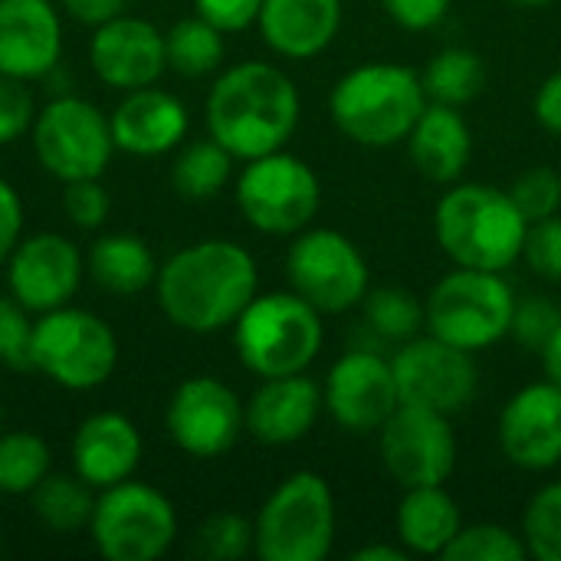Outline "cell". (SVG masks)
Here are the masks:
<instances>
[{
	"label": "cell",
	"instance_id": "cell-1",
	"mask_svg": "<svg viewBox=\"0 0 561 561\" xmlns=\"http://www.w3.org/2000/svg\"><path fill=\"white\" fill-rule=\"evenodd\" d=\"M161 312L184 332L214 335L240 319L260 286L256 260L233 240L178 250L154 276Z\"/></svg>",
	"mask_w": 561,
	"mask_h": 561
},
{
	"label": "cell",
	"instance_id": "cell-2",
	"mask_svg": "<svg viewBox=\"0 0 561 561\" xmlns=\"http://www.w3.org/2000/svg\"><path fill=\"white\" fill-rule=\"evenodd\" d=\"M299 89L270 62H237L207 95V131L233 158H260L286 148L299 125Z\"/></svg>",
	"mask_w": 561,
	"mask_h": 561
},
{
	"label": "cell",
	"instance_id": "cell-3",
	"mask_svg": "<svg viewBox=\"0 0 561 561\" xmlns=\"http://www.w3.org/2000/svg\"><path fill=\"white\" fill-rule=\"evenodd\" d=\"M427 102L421 72L401 62H365L335 82L329 112L335 128L362 148H391L411 135Z\"/></svg>",
	"mask_w": 561,
	"mask_h": 561
},
{
	"label": "cell",
	"instance_id": "cell-4",
	"mask_svg": "<svg viewBox=\"0 0 561 561\" xmlns=\"http://www.w3.org/2000/svg\"><path fill=\"white\" fill-rule=\"evenodd\" d=\"M434 233L457 266L503 273L523 256L529 220L519 214L510 191L493 184H454L437 204Z\"/></svg>",
	"mask_w": 561,
	"mask_h": 561
},
{
	"label": "cell",
	"instance_id": "cell-5",
	"mask_svg": "<svg viewBox=\"0 0 561 561\" xmlns=\"http://www.w3.org/2000/svg\"><path fill=\"white\" fill-rule=\"evenodd\" d=\"M325 342L322 312L299 293H263L233 322V345L247 371L256 378H283L306 371Z\"/></svg>",
	"mask_w": 561,
	"mask_h": 561
},
{
	"label": "cell",
	"instance_id": "cell-6",
	"mask_svg": "<svg viewBox=\"0 0 561 561\" xmlns=\"http://www.w3.org/2000/svg\"><path fill=\"white\" fill-rule=\"evenodd\" d=\"M335 542V496L329 483L299 470L260 506L253 549L263 561H322Z\"/></svg>",
	"mask_w": 561,
	"mask_h": 561
},
{
	"label": "cell",
	"instance_id": "cell-7",
	"mask_svg": "<svg viewBox=\"0 0 561 561\" xmlns=\"http://www.w3.org/2000/svg\"><path fill=\"white\" fill-rule=\"evenodd\" d=\"M118 342L105 319L85 309L59 306L39 312L30 335V368L66 391H92L112 378Z\"/></svg>",
	"mask_w": 561,
	"mask_h": 561
},
{
	"label": "cell",
	"instance_id": "cell-8",
	"mask_svg": "<svg viewBox=\"0 0 561 561\" xmlns=\"http://www.w3.org/2000/svg\"><path fill=\"white\" fill-rule=\"evenodd\" d=\"M424 306L431 335L467 352H483L510 335L516 293L503 273L457 266L431 289Z\"/></svg>",
	"mask_w": 561,
	"mask_h": 561
},
{
	"label": "cell",
	"instance_id": "cell-9",
	"mask_svg": "<svg viewBox=\"0 0 561 561\" xmlns=\"http://www.w3.org/2000/svg\"><path fill=\"white\" fill-rule=\"evenodd\" d=\"M322 204V187L316 171L289 154L270 151L250 158L237 178V207L250 227L270 237H293L302 233Z\"/></svg>",
	"mask_w": 561,
	"mask_h": 561
},
{
	"label": "cell",
	"instance_id": "cell-10",
	"mask_svg": "<svg viewBox=\"0 0 561 561\" xmlns=\"http://www.w3.org/2000/svg\"><path fill=\"white\" fill-rule=\"evenodd\" d=\"M89 536L108 561H154L171 549L178 516L161 490L122 480L95 500Z\"/></svg>",
	"mask_w": 561,
	"mask_h": 561
},
{
	"label": "cell",
	"instance_id": "cell-11",
	"mask_svg": "<svg viewBox=\"0 0 561 561\" xmlns=\"http://www.w3.org/2000/svg\"><path fill=\"white\" fill-rule=\"evenodd\" d=\"M286 276L293 293H299L322 316H339L368 296V263L362 250L339 230H302L286 253Z\"/></svg>",
	"mask_w": 561,
	"mask_h": 561
},
{
	"label": "cell",
	"instance_id": "cell-12",
	"mask_svg": "<svg viewBox=\"0 0 561 561\" xmlns=\"http://www.w3.org/2000/svg\"><path fill=\"white\" fill-rule=\"evenodd\" d=\"M33 151L46 174L66 181L102 178L112 161L115 138L108 118L85 99H53L33 118Z\"/></svg>",
	"mask_w": 561,
	"mask_h": 561
},
{
	"label": "cell",
	"instance_id": "cell-13",
	"mask_svg": "<svg viewBox=\"0 0 561 561\" xmlns=\"http://www.w3.org/2000/svg\"><path fill=\"white\" fill-rule=\"evenodd\" d=\"M378 437L385 470L401 490L444 486L457 470V434L440 411L398 404Z\"/></svg>",
	"mask_w": 561,
	"mask_h": 561
},
{
	"label": "cell",
	"instance_id": "cell-14",
	"mask_svg": "<svg viewBox=\"0 0 561 561\" xmlns=\"http://www.w3.org/2000/svg\"><path fill=\"white\" fill-rule=\"evenodd\" d=\"M391 368L401 404L431 408L447 417L460 414L473 401L480 381L473 352L457 348L437 335H414L401 342Z\"/></svg>",
	"mask_w": 561,
	"mask_h": 561
},
{
	"label": "cell",
	"instance_id": "cell-15",
	"mask_svg": "<svg viewBox=\"0 0 561 561\" xmlns=\"http://www.w3.org/2000/svg\"><path fill=\"white\" fill-rule=\"evenodd\" d=\"M168 437L191 457L210 460L227 454L247 431V411L233 388L197 375L178 385L164 414Z\"/></svg>",
	"mask_w": 561,
	"mask_h": 561
},
{
	"label": "cell",
	"instance_id": "cell-16",
	"mask_svg": "<svg viewBox=\"0 0 561 561\" xmlns=\"http://www.w3.org/2000/svg\"><path fill=\"white\" fill-rule=\"evenodd\" d=\"M322 398L332 421L348 434H378L401 404L391 358L375 352H345L332 365Z\"/></svg>",
	"mask_w": 561,
	"mask_h": 561
},
{
	"label": "cell",
	"instance_id": "cell-17",
	"mask_svg": "<svg viewBox=\"0 0 561 561\" xmlns=\"http://www.w3.org/2000/svg\"><path fill=\"white\" fill-rule=\"evenodd\" d=\"M10 296L26 312H49L69 306L82 283V256L62 233H36L13 247L7 256Z\"/></svg>",
	"mask_w": 561,
	"mask_h": 561
},
{
	"label": "cell",
	"instance_id": "cell-18",
	"mask_svg": "<svg viewBox=\"0 0 561 561\" xmlns=\"http://www.w3.org/2000/svg\"><path fill=\"white\" fill-rule=\"evenodd\" d=\"M500 450L519 470H552L561 463V388L536 381L519 388L500 414Z\"/></svg>",
	"mask_w": 561,
	"mask_h": 561
},
{
	"label": "cell",
	"instance_id": "cell-19",
	"mask_svg": "<svg viewBox=\"0 0 561 561\" xmlns=\"http://www.w3.org/2000/svg\"><path fill=\"white\" fill-rule=\"evenodd\" d=\"M89 62L92 72L112 89L131 92L141 85H154L158 76L168 69L164 33H158V26L148 20L122 13L95 26L89 43Z\"/></svg>",
	"mask_w": 561,
	"mask_h": 561
},
{
	"label": "cell",
	"instance_id": "cell-20",
	"mask_svg": "<svg viewBox=\"0 0 561 561\" xmlns=\"http://www.w3.org/2000/svg\"><path fill=\"white\" fill-rule=\"evenodd\" d=\"M62 23L49 0H0V76L33 82L56 69Z\"/></svg>",
	"mask_w": 561,
	"mask_h": 561
},
{
	"label": "cell",
	"instance_id": "cell-21",
	"mask_svg": "<svg viewBox=\"0 0 561 561\" xmlns=\"http://www.w3.org/2000/svg\"><path fill=\"white\" fill-rule=\"evenodd\" d=\"M322 404H325L322 388L312 378H306V371L283 375V378H263V385L243 404L247 434L266 447L296 444L316 427Z\"/></svg>",
	"mask_w": 561,
	"mask_h": 561
},
{
	"label": "cell",
	"instance_id": "cell-22",
	"mask_svg": "<svg viewBox=\"0 0 561 561\" xmlns=\"http://www.w3.org/2000/svg\"><path fill=\"white\" fill-rule=\"evenodd\" d=\"M141 460V434L118 411H99L85 417L72 440V470L92 490H108L131 480Z\"/></svg>",
	"mask_w": 561,
	"mask_h": 561
},
{
	"label": "cell",
	"instance_id": "cell-23",
	"mask_svg": "<svg viewBox=\"0 0 561 561\" xmlns=\"http://www.w3.org/2000/svg\"><path fill=\"white\" fill-rule=\"evenodd\" d=\"M108 125L115 148L138 158H154L181 145L187 135V108L178 95L141 85L118 102V108L108 115Z\"/></svg>",
	"mask_w": 561,
	"mask_h": 561
},
{
	"label": "cell",
	"instance_id": "cell-24",
	"mask_svg": "<svg viewBox=\"0 0 561 561\" xmlns=\"http://www.w3.org/2000/svg\"><path fill=\"white\" fill-rule=\"evenodd\" d=\"M263 43L286 59H312L342 26V0H263L256 20Z\"/></svg>",
	"mask_w": 561,
	"mask_h": 561
},
{
	"label": "cell",
	"instance_id": "cell-25",
	"mask_svg": "<svg viewBox=\"0 0 561 561\" xmlns=\"http://www.w3.org/2000/svg\"><path fill=\"white\" fill-rule=\"evenodd\" d=\"M404 141L417 174L434 184H457L473 154L470 125L454 105L440 102H427Z\"/></svg>",
	"mask_w": 561,
	"mask_h": 561
},
{
	"label": "cell",
	"instance_id": "cell-26",
	"mask_svg": "<svg viewBox=\"0 0 561 561\" xmlns=\"http://www.w3.org/2000/svg\"><path fill=\"white\" fill-rule=\"evenodd\" d=\"M394 529L411 556H440L463 529L460 503L444 486H411L398 503Z\"/></svg>",
	"mask_w": 561,
	"mask_h": 561
},
{
	"label": "cell",
	"instance_id": "cell-27",
	"mask_svg": "<svg viewBox=\"0 0 561 561\" xmlns=\"http://www.w3.org/2000/svg\"><path fill=\"white\" fill-rule=\"evenodd\" d=\"M89 273L102 289L118 293V296H135L154 283L158 266H154V253L148 250L141 237L108 233L92 243Z\"/></svg>",
	"mask_w": 561,
	"mask_h": 561
},
{
	"label": "cell",
	"instance_id": "cell-28",
	"mask_svg": "<svg viewBox=\"0 0 561 561\" xmlns=\"http://www.w3.org/2000/svg\"><path fill=\"white\" fill-rule=\"evenodd\" d=\"M421 82H424V92H427L431 102L460 108V105L473 102L483 92V85H486V66H483V59L473 49L450 46V49H440L424 66Z\"/></svg>",
	"mask_w": 561,
	"mask_h": 561
},
{
	"label": "cell",
	"instance_id": "cell-29",
	"mask_svg": "<svg viewBox=\"0 0 561 561\" xmlns=\"http://www.w3.org/2000/svg\"><path fill=\"white\" fill-rule=\"evenodd\" d=\"M233 174V154L214 141L201 138L181 148V154L171 164V184L184 201H210L217 197Z\"/></svg>",
	"mask_w": 561,
	"mask_h": 561
},
{
	"label": "cell",
	"instance_id": "cell-30",
	"mask_svg": "<svg viewBox=\"0 0 561 561\" xmlns=\"http://www.w3.org/2000/svg\"><path fill=\"white\" fill-rule=\"evenodd\" d=\"M164 53H168V69L187 79H201L224 62V33L207 23L204 16H187L178 20L164 33Z\"/></svg>",
	"mask_w": 561,
	"mask_h": 561
},
{
	"label": "cell",
	"instance_id": "cell-31",
	"mask_svg": "<svg viewBox=\"0 0 561 561\" xmlns=\"http://www.w3.org/2000/svg\"><path fill=\"white\" fill-rule=\"evenodd\" d=\"M92 486L79 477H46L30 496H33V513L36 519L53 529V533H76V529H89L92 519Z\"/></svg>",
	"mask_w": 561,
	"mask_h": 561
},
{
	"label": "cell",
	"instance_id": "cell-32",
	"mask_svg": "<svg viewBox=\"0 0 561 561\" xmlns=\"http://www.w3.org/2000/svg\"><path fill=\"white\" fill-rule=\"evenodd\" d=\"M53 467L49 444L33 431L0 434V493L23 496L33 493Z\"/></svg>",
	"mask_w": 561,
	"mask_h": 561
},
{
	"label": "cell",
	"instance_id": "cell-33",
	"mask_svg": "<svg viewBox=\"0 0 561 561\" xmlns=\"http://www.w3.org/2000/svg\"><path fill=\"white\" fill-rule=\"evenodd\" d=\"M362 306H365L368 325L388 342H408L421 335V329H427V306L411 289H401V286L368 289Z\"/></svg>",
	"mask_w": 561,
	"mask_h": 561
},
{
	"label": "cell",
	"instance_id": "cell-34",
	"mask_svg": "<svg viewBox=\"0 0 561 561\" xmlns=\"http://www.w3.org/2000/svg\"><path fill=\"white\" fill-rule=\"evenodd\" d=\"M529 549L523 536L500 523H477L463 526L457 539L447 546L444 561H526Z\"/></svg>",
	"mask_w": 561,
	"mask_h": 561
},
{
	"label": "cell",
	"instance_id": "cell-35",
	"mask_svg": "<svg viewBox=\"0 0 561 561\" xmlns=\"http://www.w3.org/2000/svg\"><path fill=\"white\" fill-rule=\"evenodd\" d=\"M523 542L539 561H561V483L542 486L523 513Z\"/></svg>",
	"mask_w": 561,
	"mask_h": 561
},
{
	"label": "cell",
	"instance_id": "cell-36",
	"mask_svg": "<svg viewBox=\"0 0 561 561\" xmlns=\"http://www.w3.org/2000/svg\"><path fill=\"white\" fill-rule=\"evenodd\" d=\"M253 549V523L237 513H217L197 529V556L210 561H237Z\"/></svg>",
	"mask_w": 561,
	"mask_h": 561
},
{
	"label": "cell",
	"instance_id": "cell-37",
	"mask_svg": "<svg viewBox=\"0 0 561 561\" xmlns=\"http://www.w3.org/2000/svg\"><path fill=\"white\" fill-rule=\"evenodd\" d=\"M510 197L529 224L556 217L561 210V174L549 164L529 168L516 178V184L510 187Z\"/></svg>",
	"mask_w": 561,
	"mask_h": 561
},
{
	"label": "cell",
	"instance_id": "cell-38",
	"mask_svg": "<svg viewBox=\"0 0 561 561\" xmlns=\"http://www.w3.org/2000/svg\"><path fill=\"white\" fill-rule=\"evenodd\" d=\"M561 309L549 296H526L516 299V312H513V325L510 335L529 348V352H542L549 345V339L559 332Z\"/></svg>",
	"mask_w": 561,
	"mask_h": 561
},
{
	"label": "cell",
	"instance_id": "cell-39",
	"mask_svg": "<svg viewBox=\"0 0 561 561\" xmlns=\"http://www.w3.org/2000/svg\"><path fill=\"white\" fill-rule=\"evenodd\" d=\"M526 263L549 283H561V217H546L529 224L526 243H523Z\"/></svg>",
	"mask_w": 561,
	"mask_h": 561
},
{
	"label": "cell",
	"instance_id": "cell-40",
	"mask_svg": "<svg viewBox=\"0 0 561 561\" xmlns=\"http://www.w3.org/2000/svg\"><path fill=\"white\" fill-rule=\"evenodd\" d=\"M108 191L99 184V178H82V181H66V191H62V210L66 217L82 227V230H95L105 224L108 217Z\"/></svg>",
	"mask_w": 561,
	"mask_h": 561
},
{
	"label": "cell",
	"instance_id": "cell-41",
	"mask_svg": "<svg viewBox=\"0 0 561 561\" xmlns=\"http://www.w3.org/2000/svg\"><path fill=\"white\" fill-rule=\"evenodd\" d=\"M30 335L33 322L13 296H0V365L30 368Z\"/></svg>",
	"mask_w": 561,
	"mask_h": 561
},
{
	"label": "cell",
	"instance_id": "cell-42",
	"mask_svg": "<svg viewBox=\"0 0 561 561\" xmlns=\"http://www.w3.org/2000/svg\"><path fill=\"white\" fill-rule=\"evenodd\" d=\"M36 108L26 82L0 76V148L16 141L26 128H33Z\"/></svg>",
	"mask_w": 561,
	"mask_h": 561
},
{
	"label": "cell",
	"instance_id": "cell-43",
	"mask_svg": "<svg viewBox=\"0 0 561 561\" xmlns=\"http://www.w3.org/2000/svg\"><path fill=\"white\" fill-rule=\"evenodd\" d=\"M263 0H194L197 16L214 23L220 33H240L260 20Z\"/></svg>",
	"mask_w": 561,
	"mask_h": 561
},
{
	"label": "cell",
	"instance_id": "cell-44",
	"mask_svg": "<svg viewBox=\"0 0 561 561\" xmlns=\"http://www.w3.org/2000/svg\"><path fill=\"white\" fill-rule=\"evenodd\" d=\"M454 0H381L385 13L401 26V30H411V33H421V30H434L447 10H450Z\"/></svg>",
	"mask_w": 561,
	"mask_h": 561
},
{
	"label": "cell",
	"instance_id": "cell-45",
	"mask_svg": "<svg viewBox=\"0 0 561 561\" xmlns=\"http://www.w3.org/2000/svg\"><path fill=\"white\" fill-rule=\"evenodd\" d=\"M23 233V204L20 194L13 191V184H7L0 178V263L13 253V247L20 243Z\"/></svg>",
	"mask_w": 561,
	"mask_h": 561
},
{
	"label": "cell",
	"instance_id": "cell-46",
	"mask_svg": "<svg viewBox=\"0 0 561 561\" xmlns=\"http://www.w3.org/2000/svg\"><path fill=\"white\" fill-rule=\"evenodd\" d=\"M533 108H536L539 125H542L546 131H552V135H559L561 138V69L559 72H552V76L539 85Z\"/></svg>",
	"mask_w": 561,
	"mask_h": 561
},
{
	"label": "cell",
	"instance_id": "cell-47",
	"mask_svg": "<svg viewBox=\"0 0 561 561\" xmlns=\"http://www.w3.org/2000/svg\"><path fill=\"white\" fill-rule=\"evenodd\" d=\"M128 0H62L66 13L85 26H102L115 16H122Z\"/></svg>",
	"mask_w": 561,
	"mask_h": 561
},
{
	"label": "cell",
	"instance_id": "cell-48",
	"mask_svg": "<svg viewBox=\"0 0 561 561\" xmlns=\"http://www.w3.org/2000/svg\"><path fill=\"white\" fill-rule=\"evenodd\" d=\"M542 355V368H546V378L549 381H556L561 388V325H559V332L549 339V345L539 352Z\"/></svg>",
	"mask_w": 561,
	"mask_h": 561
},
{
	"label": "cell",
	"instance_id": "cell-49",
	"mask_svg": "<svg viewBox=\"0 0 561 561\" xmlns=\"http://www.w3.org/2000/svg\"><path fill=\"white\" fill-rule=\"evenodd\" d=\"M408 549H391V546H365L358 552H352V561H404Z\"/></svg>",
	"mask_w": 561,
	"mask_h": 561
},
{
	"label": "cell",
	"instance_id": "cell-50",
	"mask_svg": "<svg viewBox=\"0 0 561 561\" xmlns=\"http://www.w3.org/2000/svg\"><path fill=\"white\" fill-rule=\"evenodd\" d=\"M516 3H523V7H546V3H552V0H516Z\"/></svg>",
	"mask_w": 561,
	"mask_h": 561
},
{
	"label": "cell",
	"instance_id": "cell-51",
	"mask_svg": "<svg viewBox=\"0 0 561 561\" xmlns=\"http://www.w3.org/2000/svg\"><path fill=\"white\" fill-rule=\"evenodd\" d=\"M0 424H3V411H0Z\"/></svg>",
	"mask_w": 561,
	"mask_h": 561
}]
</instances>
